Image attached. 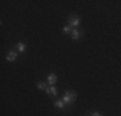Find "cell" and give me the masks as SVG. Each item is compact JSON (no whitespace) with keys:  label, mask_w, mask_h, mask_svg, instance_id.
<instances>
[{"label":"cell","mask_w":121,"mask_h":116,"mask_svg":"<svg viewBox=\"0 0 121 116\" xmlns=\"http://www.w3.org/2000/svg\"><path fill=\"white\" fill-rule=\"evenodd\" d=\"M90 116H102V115H100L99 112H93V114H91Z\"/></svg>","instance_id":"8fae6325"},{"label":"cell","mask_w":121,"mask_h":116,"mask_svg":"<svg viewBox=\"0 0 121 116\" xmlns=\"http://www.w3.org/2000/svg\"><path fill=\"white\" fill-rule=\"evenodd\" d=\"M47 93H48L49 97H56V95L58 94V92H57V88H56L54 85L48 86V88H47Z\"/></svg>","instance_id":"277c9868"},{"label":"cell","mask_w":121,"mask_h":116,"mask_svg":"<svg viewBox=\"0 0 121 116\" xmlns=\"http://www.w3.org/2000/svg\"><path fill=\"white\" fill-rule=\"evenodd\" d=\"M16 48L18 49V52H21V53H23L25 49H26V45L23 44V43H18V44L16 45Z\"/></svg>","instance_id":"ba28073f"},{"label":"cell","mask_w":121,"mask_h":116,"mask_svg":"<svg viewBox=\"0 0 121 116\" xmlns=\"http://www.w3.org/2000/svg\"><path fill=\"white\" fill-rule=\"evenodd\" d=\"M71 31H72V27H71V26H65V27H63V32L65 34H71Z\"/></svg>","instance_id":"30bf717a"},{"label":"cell","mask_w":121,"mask_h":116,"mask_svg":"<svg viewBox=\"0 0 121 116\" xmlns=\"http://www.w3.org/2000/svg\"><path fill=\"white\" fill-rule=\"evenodd\" d=\"M68 22V26H71V27H77V26H80V22H81V18H80L79 16H75V14H72V16L68 17L67 19Z\"/></svg>","instance_id":"7a4b0ae2"},{"label":"cell","mask_w":121,"mask_h":116,"mask_svg":"<svg viewBox=\"0 0 121 116\" xmlns=\"http://www.w3.org/2000/svg\"><path fill=\"white\" fill-rule=\"evenodd\" d=\"M65 102H63V101L62 99H60V101H56V102H54V106H56L57 107V108H65Z\"/></svg>","instance_id":"52a82bcc"},{"label":"cell","mask_w":121,"mask_h":116,"mask_svg":"<svg viewBox=\"0 0 121 116\" xmlns=\"http://www.w3.org/2000/svg\"><path fill=\"white\" fill-rule=\"evenodd\" d=\"M75 99H76V93L73 90H67L65 92V94H63V98L62 101L65 102L67 106H70V104H72L75 102Z\"/></svg>","instance_id":"6da1fadb"},{"label":"cell","mask_w":121,"mask_h":116,"mask_svg":"<svg viewBox=\"0 0 121 116\" xmlns=\"http://www.w3.org/2000/svg\"><path fill=\"white\" fill-rule=\"evenodd\" d=\"M71 37H72L73 40H79L80 37H81V32H80L77 28H72V31H71Z\"/></svg>","instance_id":"5b68a950"},{"label":"cell","mask_w":121,"mask_h":116,"mask_svg":"<svg viewBox=\"0 0 121 116\" xmlns=\"http://www.w3.org/2000/svg\"><path fill=\"white\" fill-rule=\"evenodd\" d=\"M17 57H18V53L14 50H10L7 53V61L8 62H14V61L17 59Z\"/></svg>","instance_id":"3957f363"},{"label":"cell","mask_w":121,"mask_h":116,"mask_svg":"<svg viewBox=\"0 0 121 116\" xmlns=\"http://www.w3.org/2000/svg\"><path fill=\"white\" fill-rule=\"evenodd\" d=\"M57 75L56 74H49L48 75V84L49 85H54V84L57 83Z\"/></svg>","instance_id":"8992f818"},{"label":"cell","mask_w":121,"mask_h":116,"mask_svg":"<svg viewBox=\"0 0 121 116\" xmlns=\"http://www.w3.org/2000/svg\"><path fill=\"white\" fill-rule=\"evenodd\" d=\"M36 86H37L39 89H41V90H47V88H48V86H47V84H45L44 81H39Z\"/></svg>","instance_id":"9c48e42d"}]
</instances>
